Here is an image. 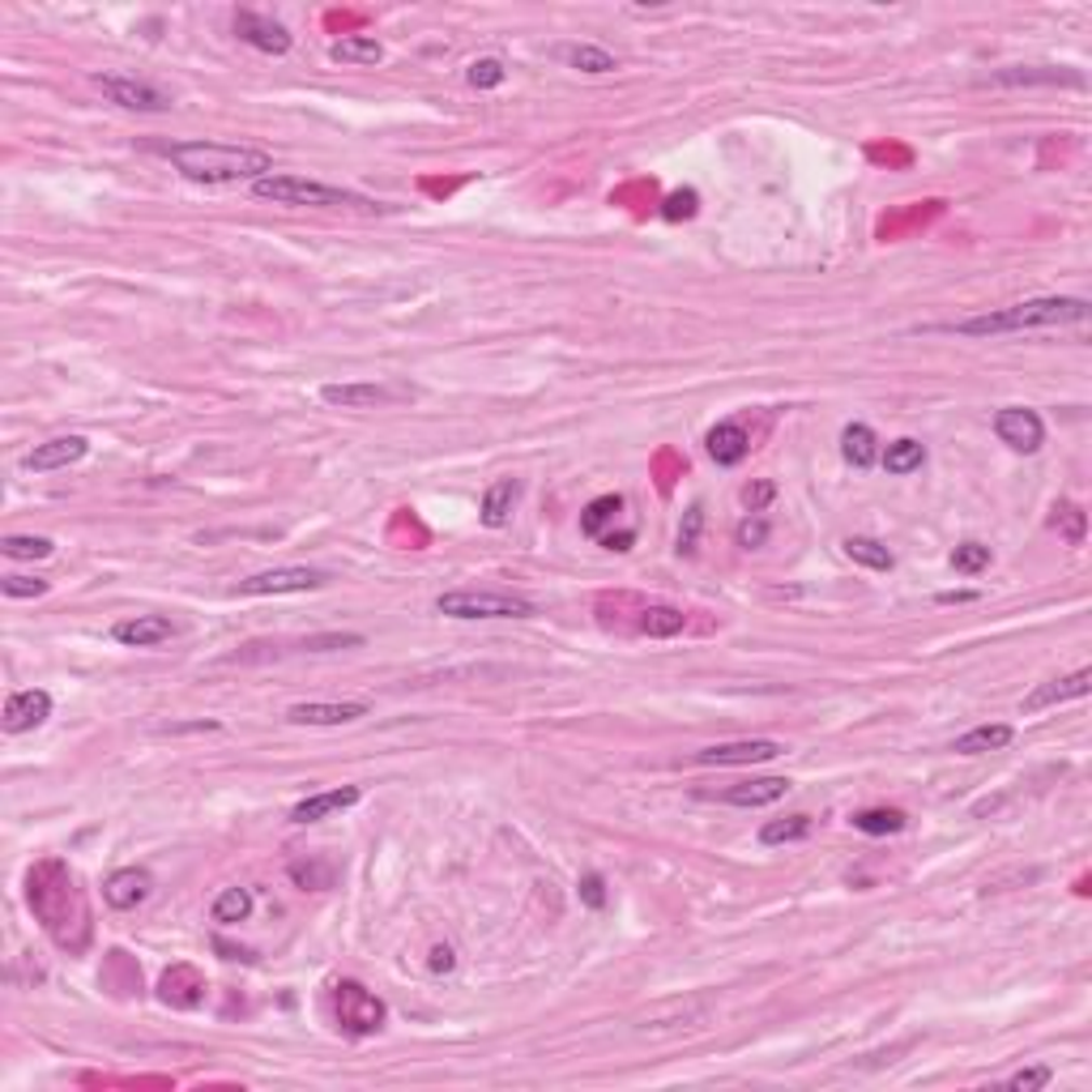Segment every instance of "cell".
Masks as SVG:
<instances>
[{
  "label": "cell",
  "instance_id": "1",
  "mask_svg": "<svg viewBox=\"0 0 1092 1092\" xmlns=\"http://www.w3.org/2000/svg\"><path fill=\"white\" fill-rule=\"evenodd\" d=\"M30 909L39 914V922L48 926V934L60 943V947H82L85 930H90V914H85L82 888L78 879L69 875L65 862H39L30 871Z\"/></svg>",
  "mask_w": 1092,
  "mask_h": 1092
},
{
  "label": "cell",
  "instance_id": "2",
  "mask_svg": "<svg viewBox=\"0 0 1092 1092\" xmlns=\"http://www.w3.org/2000/svg\"><path fill=\"white\" fill-rule=\"evenodd\" d=\"M167 163L192 184H256L273 175V159L253 146H227V141H175L163 150Z\"/></svg>",
  "mask_w": 1092,
  "mask_h": 1092
},
{
  "label": "cell",
  "instance_id": "3",
  "mask_svg": "<svg viewBox=\"0 0 1092 1092\" xmlns=\"http://www.w3.org/2000/svg\"><path fill=\"white\" fill-rule=\"evenodd\" d=\"M1089 321V299H1071V295H1046V299H1024L1011 304L1003 312H986V316H969L947 325L960 337H990V334H1024V329H1054V325H1084Z\"/></svg>",
  "mask_w": 1092,
  "mask_h": 1092
},
{
  "label": "cell",
  "instance_id": "4",
  "mask_svg": "<svg viewBox=\"0 0 1092 1092\" xmlns=\"http://www.w3.org/2000/svg\"><path fill=\"white\" fill-rule=\"evenodd\" d=\"M256 201H273V205H312V210H359V214H385L389 205L350 192V188H334V184H316L304 175H265L253 184Z\"/></svg>",
  "mask_w": 1092,
  "mask_h": 1092
},
{
  "label": "cell",
  "instance_id": "5",
  "mask_svg": "<svg viewBox=\"0 0 1092 1092\" xmlns=\"http://www.w3.org/2000/svg\"><path fill=\"white\" fill-rule=\"evenodd\" d=\"M435 610L448 619H529L534 602L500 589H453L435 597Z\"/></svg>",
  "mask_w": 1092,
  "mask_h": 1092
},
{
  "label": "cell",
  "instance_id": "6",
  "mask_svg": "<svg viewBox=\"0 0 1092 1092\" xmlns=\"http://www.w3.org/2000/svg\"><path fill=\"white\" fill-rule=\"evenodd\" d=\"M334 1011H337V1024H341V1033H350V1037H372V1033H380L385 1028V1003L363 986V982H337L334 986Z\"/></svg>",
  "mask_w": 1092,
  "mask_h": 1092
},
{
  "label": "cell",
  "instance_id": "7",
  "mask_svg": "<svg viewBox=\"0 0 1092 1092\" xmlns=\"http://www.w3.org/2000/svg\"><path fill=\"white\" fill-rule=\"evenodd\" d=\"M94 85L107 94V103H116V107H124V111L163 116V111H171V107H175L167 90H159V85L141 82V78H124V73H94Z\"/></svg>",
  "mask_w": 1092,
  "mask_h": 1092
},
{
  "label": "cell",
  "instance_id": "8",
  "mask_svg": "<svg viewBox=\"0 0 1092 1092\" xmlns=\"http://www.w3.org/2000/svg\"><path fill=\"white\" fill-rule=\"evenodd\" d=\"M406 397H415V389L376 385V380L325 385V389H321V402H325V406H337V410H376V406H393V402H406Z\"/></svg>",
  "mask_w": 1092,
  "mask_h": 1092
},
{
  "label": "cell",
  "instance_id": "9",
  "mask_svg": "<svg viewBox=\"0 0 1092 1092\" xmlns=\"http://www.w3.org/2000/svg\"><path fill=\"white\" fill-rule=\"evenodd\" d=\"M334 581L329 572L321 568H269V572H256L248 581H240L235 593L244 597H269V593H312V589H325Z\"/></svg>",
  "mask_w": 1092,
  "mask_h": 1092
},
{
  "label": "cell",
  "instance_id": "10",
  "mask_svg": "<svg viewBox=\"0 0 1092 1092\" xmlns=\"http://www.w3.org/2000/svg\"><path fill=\"white\" fill-rule=\"evenodd\" d=\"M785 752L777 739H734V743H713L704 752H696V764L704 768H743V764H764Z\"/></svg>",
  "mask_w": 1092,
  "mask_h": 1092
},
{
  "label": "cell",
  "instance_id": "11",
  "mask_svg": "<svg viewBox=\"0 0 1092 1092\" xmlns=\"http://www.w3.org/2000/svg\"><path fill=\"white\" fill-rule=\"evenodd\" d=\"M235 35L256 48V52H265V56H286L291 52V30L278 22V17H269V13H256V9H240L235 13Z\"/></svg>",
  "mask_w": 1092,
  "mask_h": 1092
},
{
  "label": "cell",
  "instance_id": "12",
  "mask_svg": "<svg viewBox=\"0 0 1092 1092\" xmlns=\"http://www.w3.org/2000/svg\"><path fill=\"white\" fill-rule=\"evenodd\" d=\"M995 435L1008 444L1011 453H1037L1046 444V422L1028 406H1008L995 415Z\"/></svg>",
  "mask_w": 1092,
  "mask_h": 1092
},
{
  "label": "cell",
  "instance_id": "13",
  "mask_svg": "<svg viewBox=\"0 0 1092 1092\" xmlns=\"http://www.w3.org/2000/svg\"><path fill=\"white\" fill-rule=\"evenodd\" d=\"M359 717H367L363 700H304L286 709L291 726H350Z\"/></svg>",
  "mask_w": 1092,
  "mask_h": 1092
},
{
  "label": "cell",
  "instance_id": "14",
  "mask_svg": "<svg viewBox=\"0 0 1092 1092\" xmlns=\"http://www.w3.org/2000/svg\"><path fill=\"white\" fill-rule=\"evenodd\" d=\"M48 717H52V696L43 687H26V691H13L4 700L0 726H4V734H26V730L43 726Z\"/></svg>",
  "mask_w": 1092,
  "mask_h": 1092
},
{
  "label": "cell",
  "instance_id": "15",
  "mask_svg": "<svg viewBox=\"0 0 1092 1092\" xmlns=\"http://www.w3.org/2000/svg\"><path fill=\"white\" fill-rule=\"evenodd\" d=\"M85 453H90V440L85 435H56L48 444H35L26 457H22V470H35V474H48V470H69L78 466Z\"/></svg>",
  "mask_w": 1092,
  "mask_h": 1092
},
{
  "label": "cell",
  "instance_id": "16",
  "mask_svg": "<svg viewBox=\"0 0 1092 1092\" xmlns=\"http://www.w3.org/2000/svg\"><path fill=\"white\" fill-rule=\"evenodd\" d=\"M179 628L171 623L167 615H133V619H120L111 628V641L116 645H129V649H154V645H167Z\"/></svg>",
  "mask_w": 1092,
  "mask_h": 1092
},
{
  "label": "cell",
  "instance_id": "17",
  "mask_svg": "<svg viewBox=\"0 0 1092 1092\" xmlns=\"http://www.w3.org/2000/svg\"><path fill=\"white\" fill-rule=\"evenodd\" d=\"M359 798H363V790H359V785H341V790L308 794L304 803H295V807H291V824H321V820H329V815L350 811Z\"/></svg>",
  "mask_w": 1092,
  "mask_h": 1092
},
{
  "label": "cell",
  "instance_id": "18",
  "mask_svg": "<svg viewBox=\"0 0 1092 1092\" xmlns=\"http://www.w3.org/2000/svg\"><path fill=\"white\" fill-rule=\"evenodd\" d=\"M1092 687V671L1067 674V678H1050V683H1041L1033 696H1024L1020 700V713H1041V709H1054V704H1067V700H1084Z\"/></svg>",
  "mask_w": 1092,
  "mask_h": 1092
},
{
  "label": "cell",
  "instance_id": "19",
  "mask_svg": "<svg viewBox=\"0 0 1092 1092\" xmlns=\"http://www.w3.org/2000/svg\"><path fill=\"white\" fill-rule=\"evenodd\" d=\"M150 888H154V879H150V871H141V866H120V871H111L107 875V884H103V901L111 905V909H137L146 896H150Z\"/></svg>",
  "mask_w": 1092,
  "mask_h": 1092
},
{
  "label": "cell",
  "instance_id": "20",
  "mask_svg": "<svg viewBox=\"0 0 1092 1092\" xmlns=\"http://www.w3.org/2000/svg\"><path fill=\"white\" fill-rule=\"evenodd\" d=\"M704 448H709V457H713L722 470H730V466H739V461L752 453V435H747L743 422H717V427L709 431Z\"/></svg>",
  "mask_w": 1092,
  "mask_h": 1092
},
{
  "label": "cell",
  "instance_id": "21",
  "mask_svg": "<svg viewBox=\"0 0 1092 1092\" xmlns=\"http://www.w3.org/2000/svg\"><path fill=\"white\" fill-rule=\"evenodd\" d=\"M159 999L171 1003V1008L188 1011L205 999V982H201V973H197L192 965H175V969L163 973V982H159Z\"/></svg>",
  "mask_w": 1092,
  "mask_h": 1092
},
{
  "label": "cell",
  "instance_id": "22",
  "mask_svg": "<svg viewBox=\"0 0 1092 1092\" xmlns=\"http://www.w3.org/2000/svg\"><path fill=\"white\" fill-rule=\"evenodd\" d=\"M790 794V781L785 777H756V781H739L722 794V803L730 807H768V803H781Z\"/></svg>",
  "mask_w": 1092,
  "mask_h": 1092
},
{
  "label": "cell",
  "instance_id": "23",
  "mask_svg": "<svg viewBox=\"0 0 1092 1092\" xmlns=\"http://www.w3.org/2000/svg\"><path fill=\"white\" fill-rule=\"evenodd\" d=\"M521 478H496L491 487H487V496H483V508H478V516H483V525L487 529H504L508 516H512V508L521 500Z\"/></svg>",
  "mask_w": 1092,
  "mask_h": 1092
},
{
  "label": "cell",
  "instance_id": "24",
  "mask_svg": "<svg viewBox=\"0 0 1092 1092\" xmlns=\"http://www.w3.org/2000/svg\"><path fill=\"white\" fill-rule=\"evenodd\" d=\"M555 56H560L568 69L589 73V78H602V73H615V69H619V60H615L606 48H593V43H560Z\"/></svg>",
  "mask_w": 1092,
  "mask_h": 1092
},
{
  "label": "cell",
  "instance_id": "25",
  "mask_svg": "<svg viewBox=\"0 0 1092 1092\" xmlns=\"http://www.w3.org/2000/svg\"><path fill=\"white\" fill-rule=\"evenodd\" d=\"M840 457L853 466V470H871L879 461V435L866 427V422H849L840 431Z\"/></svg>",
  "mask_w": 1092,
  "mask_h": 1092
},
{
  "label": "cell",
  "instance_id": "26",
  "mask_svg": "<svg viewBox=\"0 0 1092 1092\" xmlns=\"http://www.w3.org/2000/svg\"><path fill=\"white\" fill-rule=\"evenodd\" d=\"M1011 739H1015V730L1003 726V722H995V726H973L969 734H960V739L952 743V752H956V756H986V752H1003Z\"/></svg>",
  "mask_w": 1092,
  "mask_h": 1092
},
{
  "label": "cell",
  "instance_id": "27",
  "mask_svg": "<svg viewBox=\"0 0 1092 1092\" xmlns=\"http://www.w3.org/2000/svg\"><path fill=\"white\" fill-rule=\"evenodd\" d=\"M329 56H334L337 65H380L385 48L372 35H346V39H337L334 48H329Z\"/></svg>",
  "mask_w": 1092,
  "mask_h": 1092
},
{
  "label": "cell",
  "instance_id": "28",
  "mask_svg": "<svg viewBox=\"0 0 1092 1092\" xmlns=\"http://www.w3.org/2000/svg\"><path fill=\"white\" fill-rule=\"evenodd\" d=\"M879 461H884V470H888V474L905 478V474H914V470H922L926 466V448L914 440V435H905V440H892V444L879 453Z\"/></svg>",
  "mask_w": 1092,
  "mask_h": 1092
},
{
  "label": "cell",
  "instance_id": "29",
  "mask_svg": "<svg viewBox=\"0 0 1092 1092\" xmlns=\"http://www.w3.org/2000/svg\"><path fill=\"white\" fill-rule=\"evenodd\" d=\"M845 555H849L853 564H866V568H875V572H892V568H896V555H892L884 542H875V538H862V534L845 538Z\"/></svg>",
  "mask_w": 1092,
  "mask_h": 1092
},
{
  "label": "cell",
  "instance_id": "30",
  "mask_svg": "<svg viewBox=\"0 0 1092 1092\" xmlns=\"http://www.w3.org/2000/svg\"><path fill=\"white\" fill-rule=\"evenodd\" d=\"M849 824H853L858 833H866V837H892V833L905 828V811H896V807H866V811H858Z\"/></svg>",
  "mask_w": 1092,
  "mask_h": 1092
},
{
  "label": "cell",
  "instance_id": "31",
  "mask_svg": "<svg viewBox=\"0 0 1092 1092\" xmlns=\"http://www.w3.org/2000/svg\"><path fill=\"white\" fill-rule=\"evenodd\" d=\"M248 914H253V892H248V888H223V892L214 896V905H210V918L223 926L244 922Z\"/></svg>",
  "mask_w": 1092,
  "mask_h": 1092
},
{
  "label": "cell",
  "instance_id": "32",
  "mask_svg": "<svg viewBox=\"0 0 1092 1092\" xmlns=\"http://www.w3.org/2000/svg\"><path fill=\"white\" fill-rule=\"evenodd\" d=\"M683 623H687V615H683L678 606H645V610H641V632L653 636V641H671V636H678Z\"/></svg>",
  "mask_w": 1092,
  "mask_h": 1092
},
{
  "label": "cell",
  "instance_id": "33",
  "mask_svg": "<svg viewBox=\"0 0 1092 1092\" xmlns=\"http://www.w3.org/2000/svg\"><path fill=\"white\" fill-rule=\"evenodd\" d=\"M619 512H623V496H597V500H589L585 512H581V534L585 538H602L606 525L619 521Z\"/></svg>",
  "mask_w": 1092,
  "mask_h": 1092
},
{
  "label": "cell",
  "instance_id": "34",
  "mask_svg": "<svg viewBox=\"0 0 1092 1092\" xmlns=\"http://www.w3.org/2000/svg\"><path fill=\"white\" fill-rule=\"evenodd\" d=\"M990 82L995 85H1054V82L1084 85V78H1076V73H1059V69H1003V73H995Z\"/></svg>",
  "mask_w": 1092,
  "mask_h": 1092
},
{
  "label": "cell",
  "instance_id": "35",
  "mask_svg": "<svg viewBox=\"0 0 1092 1092\" xmlns=\"http://www.w3.org/2000/svg\"><path fill=\"white\" fill-rule=\"evenodd\" d=\"M1050 525L1071 542V547H1084V534H1089V512L1080 504H1071V500H1063V504H1054V516H1050Z\"/></svg>",
  "mask_w": 1092,
  "mask_h": 1092
},
{
  "label": "cell",
  "instance_id": "36",
  "mask_svg": "<svg viewBox=\"0 0 1092 1092\" xmlns=\"http://www.w3.org/2000/svg\"><path fill=\"white\" fill-rule=\"evenodd\" d=\"M0 551L9 560H48L56 551V542L43 534H9V538H0Z\"/></svg>",
  "mask_w": 1092,
  "mask_h": 1092
},
{
  "label": "cell",
  "instance_id": "37",
  "mask_svg": "<svg viewBox=\"0 0 1092 1092\" xmlns=\"http://www.w3.org/2000/svg\"><path fill=\"white\" fill-rule=\"evenodd\" d=\"M811 833V815H790V820H768L759 828V845H794Z\"/></svg>",
  "mask_w": 1092,
  "mask_h": 1092
},
{
  "label": "cell",
  "instance_id": "38",
  "mask_svg": "<svg viewBox=\"0 0 1092 1092\" xmlns=\"http://www.w3.org/2000/svg\"><path fill=\"white\" fill-rule=\"evenodd\" d=\"M952 568H956L960 577L986 572V568H990V547H986V542H960V547L952 551Z\"/></svg>",
  "mask_w": 1092,
  "mask_h": 1092
},
{
  "label": "cell",
  "instance_id": "39",
  "mask_svg": "<svg viewBox=\"0 0 1092 1092\" xmlns=\"http://www.w3.org/2000/svg\"><path fill=\"white\" fill-rule=\"evenodd\" d=\"M504 78H508L504 60H496V56L474 60V65H470V73H466V82L474 85V90H496V85H504Z\"/></svg>",
  "mask_w": 1092,
  "mask_h": 1092
},
{
  "label": "cell",
  "instance_id": "40",
  "mask_svg": "<svg viewBox=\"0 0 1092 1092\" xmlns=\"http://www.w3.org/2000/svg\"><path fill=\"white\" fill-rule=\"evenodd\" d=\"M700 529H704V504H691L683 512V525H678V542H674V551L678 555H691L696 547H700Z\"/></svg>",
  "mask_w": 1092,
  "mask_h": 1092
},
{
  "label": "cell",
  "instance_id": "41",
  "mask_svg": "<svg viewBox=\"0 0 1092 1092\" xmlns=\"http://www.w3.org/2000/svg\"><path fill=\"white\" fill-rule=\"evenodd\" d=\"M291 879L299 884V888H329L334 884V866L329 862H291Z\"/></svg>",
  "mask_w": 1092,
  "mask_h": 1092
},
{
  "label": "cell",
  "instance_id": "42",
  "mask_svg": "<svg viewBox=\"0 0 1092 1092\" xmlns=\"http://www.w3.org/2000/svg\"><path fill=\"white\" fill-rule=\"evenodd\" d=\"M696 210H700L696 188H678V192H671V197L662 201V218H666V223H683V218H691Z\"/></svg>",
  "mask_w": 1092,
  "mask_h": 1092
},
{
  "label": "cell",
  "instance_id": "43",
  "mask_svg": "<svg viewBox=\"0 0 1092 1092\" xmlns=\"http://www.w3.org/2000/svg\"><path fill=\"white\" fill-rule=\"evenodd\" d=\"M1050 1084H1054V1071H1050L1046 1063L1024 1067V1071L1008 1076V1089H1015V1092H1037V1089H1050Z\"/></svg>",
  "mask_w": 1092,
  "mask_h": 1092
},
{
  "label": "cell",
  "instance_id": "44",
  "mask_svg": "<svg viewBox=\"0 0 1092 1092\" xmlns=\"http://www.w3.org/2000/svg\"><path fill=\"white\" fill-rule=\"evenodd\" d=\"M734 538H739V547H743V551H756V547H764V542H768V521H764L759 512H752L747 521H739Z\"/></svg>",
  "mask_w": 1092,
  "mask_h": 1092
},
{
  "label": "cell",
  "instance_id": "45",
  "mask_svg": "<svg viewBox=\"0 0 1092 1092\" xmlns=\"http://www.w3.org/2000/svg\"><path fill=\"white\" fill-rule=\"evenodd\" d=\"M48 581H39V577H0V593L4 597H43L48 593Z\"/></svg>",
  "mask_w": 1092,
  "mask_h": 1092
},
{
  "label": "cell",
  "instance_id": "46",
  "mask_svg": "<svg viewBox=\"0 0 1092 1092\" xmlns=\"http://www.w3.org/2000/svg\"><path fill=\"white\" fill-rule=\"evenodd\" d=\"M577 896H581V905H589V909H606V879H602L597 871L581 875V884H577Z\"/></svg>",
  "mask_w": 1092,
  "mask_h": 1092
},
{
  "label": "cell",
  "instance_id": "47",
  "mask_svg": "<svg viewBox=\"0 0 1092 1092\" xmlns=\"http://www.w3.org/2000/svg\"><path fill=\"white\" fill-rule=\"evenodd\" d=\"M772 500H777V483H768V478H764V483H752V487L743 491V504H747V512H764Z\"/></svg>",
  "mask_w": 1092,
  "mask_h": 1092
},
{
  "label": "cell",
  "instance_id": "48",
  "mask_svg": "<svg viewBox=\"0 0 1092 1092\" xmlns=\"http://www.w3.org/2000/svg\"><path fill=\"white\" fill-rule=\"evenodd\" d=\"M427 969H431L435 978H440V973H453V969H457V952H453L448 943H435L431 956H427Z\"/></svg>",
  "mask_w": 1092,
  "mask_h": 1092
},
{
  "label": "cell",
  "instance_id": "49",
  "mask_svg": "<svg viewBox=\"0 0 1092 1092\" xmlns=\"http://www.w3.org/2000/svg\"><path fill=\"white\" fill-rule=\"evenodd\" d=\"M597 542H602L606 551H628V547L636 542V529H623V534H602Z\"/></svg>",
  "mask_w": 1092,
  "mask_h": 1092
},
{
  "label": "cell",
  "instance_id": "50",
  "mask_svg": "<svg viewBox=\"0 0 1092 1092\" xmlns=\"http://www.w3.org/2000/svg\"><path fill=\"white\" fill-rule=\"evenodd\" d=\"M939 602L943 606H952V602H978V589H952V593H939Z\"/></svg>",
  "mask_w": 1092,
  "mask_h": 1092
}]
</instances>
